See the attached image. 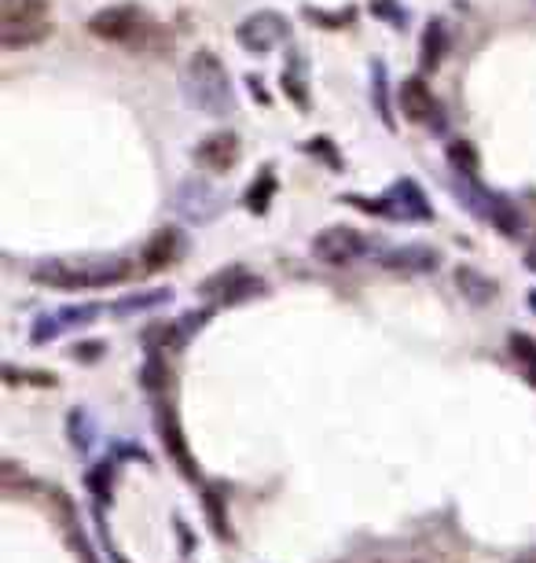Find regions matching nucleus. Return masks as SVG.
Listing matches in <instances>:
<instances>
[{
	"label": "nucleus",
	"instance_id": "aec40b11",
	"mask_svg": "<svg viewBox=\"0 0 536 563\" xmlns=\"http://www.w3.org/2000/svg\"><path fill=\"white\" fill-rule=\"evenodd\" d=\"M533 306H536V295H533Z\"/></svg>",
	"mask_w": 536,
	"mask_h": 563
},
{
	"label": "nucleus",
	"instance_id": "7ed1b4c3",
	"mask_svg": "<svg viewBox=\"0 0 536 563\" xmlns=\"http://www.w3.org/2000/svg\"><path fill=\"white\" fill-rule=\"evenodd\" d=\"M52 30V12L45 0H0V45L8 52L45 41Z\"/></svg>",
	"mask_w": 536,
	"mask_h": 563
},
{
	"label": "nucleus",
	"instance_id": "9b49d317",
	"mask_svg": "<svg viewBox=\"0 0 536 563\" xmlns=\"http://www.w3.org/2000/svg\"><path fill=\"white\" fill-rule=\"evenodd\" d=\"M177 255H180V232L165 229L140 250V273H162V269H170L177 261Z\"/></svg>",
	"mask_w": 536,
	"mask_h": 563
},
{
	"label": "nucleus",
	"instance_id": "f8f14e48",
	"mask_svg": "<svg viewBox=\"0 0 536 563\" xmlns=\"http://www.w3.org/2000/svg\"><path fill=\"white\" fill-rule=\"evenodd\" d=\"M401 111L412 122H434L437 119V100L431 93V85L423 77H408L401 85Z\"/></svg>",
	"mask_w": 536,
	"mask_h": 563
},
{
	"label": "nucleus",
	"instance_id": "dca6fc26",
	"mask_svg": "<svg viewBox=\"0 0 536 563\" xmlns=\"http://www.w3.org/2000/svg\"><path fill=\"white\" fill-rule=\"evenodd\" d=\"M445 45H448V41H445V26L434 19V23L426 26V34H423V63L434 66V63L445 56Z\"/></svg>",
	"mask_w": 536,
	"mask_h": 563
},
{
	"label": "nucleus",
	"instance_id": "6e6552de",
	"mask_svg": "<svg viewBox=\"0 0 536 563\" xmlns=\"http://www.w3.org/2000/svg\"><path fill=\"white\" fill-rule=\"evenodd\" d=\"M261 280L247 277V269H224V273L202 280V295L217 298V303H236L242 295H258Z\"/></svg>",
	"mask_w": 536,
	"mask_h": 563
},
{
	"label": "nucleus",
	"instance_id": "6ab92c4d",
	"mask_svg": "<svg viewBox=\"0 0 536 563\" xmlns=\"http://www.w3.org/2000/svg\"><path fill=\"white\" fill-rule=\"evenodd\" d=\"M529 266L536 269V250H533V255H529Z\"/></svg>",
	"mask_w": 536,
	"mask_h": 563
},
{
	"label": "nucleus",
	"instance_id": "f3484780",
	"mask_svg": "<svg viewBox=\"0 0 536 563\" xmlns=\"http://www.w3.org/2000/svg\"><path fill=\"white\" fill-rule=\"evenodd\" d=\"M460 284H463V295L474 298V303H489L493 298V284L485 277H477L474 269H460Z\"/></svg>",
	"mask_w": 536,
	"mask_h": 563
},
{
	"label": "nucleus",
	"instance_id": "9d476101",
	"mask_svg": "<svg viewBox=\"0 0 536 563\" xmlns=\"http://www.w3.org/2000/svg\"><path fill=\"white\" fill-rule=\"evenodd\" d=\"M177 210L184 218L202 221L221 210V199H217V192L207 188L202 181H188V184H180V192H177Z\"/></svg>",
	"mask_w": 536,
	"mask_h": 563
},
{
	"label": "nucleus",
	"instance_id": "2eb2a0df",
	"mask_svg": "<svg viewBox=\"0 0 536 563\" xmlns=\"http://www.w3.org/2000/svg\"><path fill=\"white\" fill-rule=\"evenodd\" d=\"M445 155H448V167L474 181V173H477V151L471 148V144H466V140H448Z\"/></svg>",
	"mask_w": 536,
	"mask_h": 563
},
{
	"label": "nucleus",
	"instance_id": "39448f33",
	"mask_svg": "<svg viewBox=\"0 0 536 563\" xmlns=\"http://www.w3.org/2000/svg\"><path fill=\"white\" fill-rule=\"evenodd\" d=\"M236 37H239V45L247 48V52L265 56L287 37V19L279 12H253L239 23Z\"/></svg>",
	"mask_w": 536,
	"mask_h": 563
},
{
	"label": "nucleus",
	"instance_id": "f257e3e1",
	"mask_svg": "<svg viewBox=\"0 0 536 563\" xmlns=\"http://www.w3.org/2000/svg\"><path fill=\"white\" fill-rule=\"evenodd\" d=\"M41 287L55 291H85V287H111L129 277V266L114 258H96V261H48L30 273Z\"/></svg>",
	"mask_w": 536,
	"mask_h": 563
},
{
	"label": "nucleus",
	"instance_id": "4468645a",
	"mask_svg": "<svg viewBox=\"0 0 536 563\" xmlns=\"http://www.w3.org/2000/svg\"><path fill=\"white\" fill-rule=\"evenodd\" d=\"M159 427H162V439H165V450H170V457L177 461L188 475H195V468H191V453H188V445H184V439H180V424L162 409V413H159Z\"/></svg>",
	"mask_w": 536,
	"mask_h": 563
},
{
	"label": "nucleus",
	"instance_id": "a211bd4d",
	"mask_svg": "<svg viewBox=\"0 0 536 563\" xmlns=\"http://www.w3.org/2000/svg\"><path fill=\"white\" fill-rule=\"evenodd\" d=\"M511 351H514V357H519V362L525 365L529 380L536 383V343H533V339L522 335V332H514V335H511Z\"/></svg>",
	"mask_w": 536,
	"mask_h": 563
},
{
	"label": "nucleus",
	"instance_id": "20e7f679",
	"mask_svg": "<svg viewBox=\"0 0 536 563\" xmlns=\"http://www.w3.org/2000/svg\"><path fill=\"white\" fill-rule=\"evenodd\" d=\"M148 30H151V19L144 15L136 4L100 8V12L89 19V34L100 37V41H111V45H133V41H140Z\"/></svg>",
	"mask_w": 536,
	"mask_h": 563
},
{
	"label": "nucleus",
	"instance_id": "ddd939ff",
	"mask_svg": "<svg viewBox=\"0 0 536 563\" xmlns=\"http://www.w3.org/2000/svg\"><path fill=\"white\" fill-rule=\"evenodd\" d=\"M378 266L386 269H412V273H426V269L437 266V255L431 247L423 244H404V247H394L386 255H378Z\"/></svg>",
	"mask_w": 536,
	"mask_h": 563
},
{
	"label": "nucleus",
	"instance_id": "f03ea898",
	"mask_svg": "<svg viewBox=\"0 0 536 563\" xmlns=\"http://www.w3.org/2000/svg\"><path fill=\"white\" fill-rule=\"evenodd\" d=\"M188 89L195 96V103H199L207 114H213V119L232 114V103H236V96H232V77L224 71L221 56L210 52V48H199V52L191 56Z\"/></svg>",
	"mask_w": 536,
	"mask_h": 563
},
{
	"label": "nucleus",
	"instance_id": "423d86ee",
	"mask_svg": "<svg viewBox=\"0 0 536 563\" xmlns=\"http://www.w3.org/2000/svg\"><path fill=\"white\" fill-rule=\"evenodd\" d=\"M364 247H367L364 236L349 225H331L313 240V255L320 261H327V266H346V261L364 255Z\"/></svg>",
	"mask_w": 536,
	"mask_h": 563
},
{
	"label": "nucleus",
	"instance_id": "0eeeda50",
	"mask_svg": "<svg viewBox=\"0 0 536 563\" xmlns=\"http://www.w3.org/2000/svg\"><path fill=\"white\" fill-rule=\"evenodd\" d=\"M383 213H394V218H431V203H426V192L419 188L415 181H401L386 192L383 203H378Z\"/></svg>",
	"mask_w": 536,
	"mask_h": 563
},
{
	"label": "nucleus",
	"instance_id": "1a4fd4ad",
	"mask_svg": "<svg viewBox=\"0 0 536 563\" xmlns=\"http://www.w3.org/2000/svg\"><path fill=\"white\" fill-rule=\"evenodd\" d=\"M199 162L207 170L213 173H224V170H232L236 167V159H239V137L236 133H213V137H207L199 144Z\"/></svg>",
	"mask_w": 536,
	"mask_h": 563
}]
</instances>
